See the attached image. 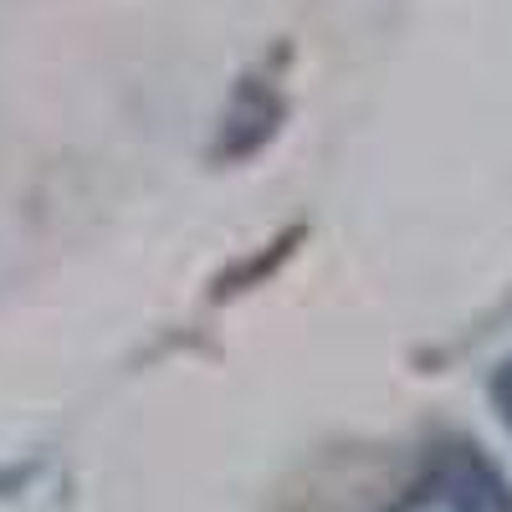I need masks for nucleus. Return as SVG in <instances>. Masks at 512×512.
Returning a JSON list of instances; mask_svg holds the SVG:
<instances>
[{
  "mask_svg": "<svg viewBox=\"0 0 512 512\" xmlns=\"http://www.w3.org/2000/svg\"><path fill=\"white\" fill-rule=\"evenodd\" d=\"M384 512H512V487L477 446H446Z\"/></svg>",
  "mask_w": 512,
  "mask_h": 512,
  "instance_id": "nucleus-1",
  "label": "nucleus"
},
{
  "mask_svg": "<svg viewBox=\"0 0 512 512\" xmlns=\"http://www.w3.org/2000/svg\"><path fill=\"white\" fill-rule=\"evenodd\" d=\"M492 400H497V410H502V420L512 425V359L497 369V379H492Z\"/></svg>",
  "mask_w": 512,
  "mask_h": 512,
  "instance_id": "nucleus-2",
  "label": "nucleus"
}]
</instances>
